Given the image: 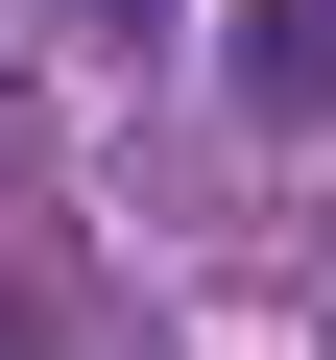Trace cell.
<instances>
[{
  "label": "cell",
  "mask_w": 336,
  "mask_h": 360,
  "mask_svg": "<svg viewBox=\"0 0 336 360\" xmlns=\"http://www.w3.org/2000/svg\"><path fill=\"white\" fill-rule=\"evenodd\" d=\"M240 96H264V120L336 96V0H240Z\"/></svg>",
  "instance_id": "obj_1"
},
{
  "label": "cell",
  "mask_w": 336,
  "mask_h": 360,
  "mask_svg": "<svg viewBox=\"0 0 336 360\" xmlns=\"http://www.w3.org/2000/svg\"><path fill=\"white\" fill-rule=\"evenodd\" d=\"M72 25H168V0H72Z\"/></svg>",
  "instance_id": "obj_2"
},
{
  "label": "cell",
  "mask_w": 336,
  "mask_h": 360,
  "mask_svg": "<svg viewBox=\"0 0 336 360\" xmlns=\"http://www.w3.org/2000/svg\"><path fill=\"white\" fill-rule=\"evenodd\" d=\"M312 288H336V264H312Z\"/></svg>",
  "instance_id": "obj_3"
}]
</instances>
